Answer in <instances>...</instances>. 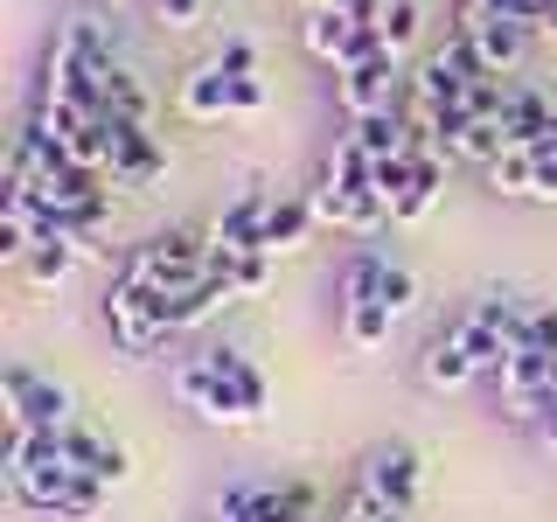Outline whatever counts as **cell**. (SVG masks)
<instances>
[{"instance_id":"16","label":"cell","mask_w":557,"mask_h":522,"mask_svg":"<svg viewBox=\"0 0 557 522\" xmlns=\"http://www.w3.org/2000/svg\"><path fill=\"white\" fill-rule=\"evenodd\" d=\"M202 356H209V370L231 383V397H237V405L251 411V418L272 405V383H265V370H258V362L244 356V348H202Z\"/></svg>"},{"instance_id":"17","label":"cell","mask_w":557,"mask_h":522,"mask_svg":"<svg viewBox=\"0 0 557 522\" xmlns=\"http://www.w3.org/2000/svg\"><path fill=\"white\" fill-rule=\"evenodd\" d=\"M313 223H321V216H313V202H307V196H278V202L265 209V251H272V258L300 251Z\"/></svg>"},{"instance_id":"26","label":"cell","mask_w":557,"mask_h":522,"mask_svg":"<svg viewBox=\"0 0 557 522\" xmlns=\"http://www.w3.org/2000/svg\"><path fill=\"white\" fill-rule=\"evenodd\" d=\"M481 174H487L495 196H530V188H536V161H530V153H502V161L481 167Z\"/></svg>"},{"instance_id":"30","label":"cell","mask_w":557,"mask_h":522,"mask_svg":"<svg viewBox=\"0 0 557 522\" xmlns=\"http://www.w3.org/2000/svg\"><path fill=\"white\" fill-rule=\"evenodd\" d=\"M530 321H536V341L550 356V390H557V307H530Z\"/></svg>"},{"instance_id":"8","label":"cell","mask_w":557,"mask_h":522,"mask_svg":"<svg viewBox=\"0 0 557 522\" xmlns=\"http://www.w3.org/2000/svg\"><path fill=\"white\" fill-rule=\"evenodd\" d=\"M112 126V161H104V174H112V188H147L153 174L168 167L161 139H153L147 126H133V119H104Z\"/></svg>"},{"instance_id":"21","label":"cell","mask_w":557,"mask_h":522,"mask_svg":"<svg viewBox=\"0 0 557 522\" xmlns=\"http://www.w3.org/2000/svg\"><path fill=\"white\" fill-rule=\"evenodd\" d=\"M446 153H432L425 147V161H418V182H411V196L397 202V223H418V216H432V209H440V196H446Z\"/></svg>"},{"instance_id":"2","label":"cell","mask_w":557,"mask_h":522,"mask_svg":"<svg viewBox=\"0 0 557 522\" xmlns=\"http://www.w3.org/2000/svg\"><path fill=\"white\" fill-rule=\"evenodd\" d=\"M216 272V237L196 231V223H182V231H161V237H147L139 251L126 258V272L119 278H133V286H147V293H188V286H202V278Z\"/></svg>"},{"instance_id":"28","label":"cell","mask_w":557,"mask_h":522,"mask_svg":"<svg viewBox=\"0 0 557 522\" xmlns=\"http://www.w3.org/2000/svg\"><path fill=\"white\" fill-rule=\"evenodd\" d=\"M376 300H383V307H391V313H397V321H405V313L418 307V278H411L405 265H391V272H383V293H376Z\"/></svg>"},{"instance_id":"14","label":"cell","mask_w":557,"mask_h":522,"mask_svg":"<svg viewBox=\"0 0 557 522\" xmlns=\"http://www.w3.org/2000/svg\"><path fill=\"white\" fill-rule=\"evenodd\" d=\"M57 446L77 460V474H91L98 487H119L133 474V460H126V446H112V439H98V432H84V425H63L57 432Z\"/></svg>"},{"instance_id":"29","label":"cell","mask_w":557,"mask_h":522,"mask_svg":"<svg viewBox=\"0 0 557 522\" xmlns=\"http://www.w3.org/2000/svg\"><path fill=\"white\" fill-rule=\"evenodd\" d=\"M530 161H536V188H530V202H557V133L544 139V147H530Z\"/></svg>"},{"instance_id":"6","label":"cell","mask_w":557,"mask_h":522,"mask_svg":"<svg viewBox=\"0 0 557 522\" xmlns=\"http://www.w3.org/2000/svg\"><path fill=\"white\" fill-rule=\"evenodd\" d=\"M335 104H342L348 119L391 112V104H397V57H391V49H376V57L335 70Z\"/></svg>"},{"instance_id":"20","label":"cell","mask_w":557,"mask_h":522,"mask_svg":"<svg viewBox=\"0 0 557 522\" xmlns=\"http://www.w3.org/2000/svg\"><path fill=\"white\" fill-rule=\"evenodd\" d=\"M104 119H133V126H147L153 119V91L133 77V70H104Z\"/></svg>"},{"instance_id":"10","label":"cell","mask_w":557,"mask_h":522,"mask_svg":"<svg viewBox=\"0 0 557 522\" xmlns=\"http://www.w3.org/2000/svg\"><path fill=\"white\" fill-rule=\"evenodd\" d=\"M362 487H370L376 501H391V509H418V452L411 446H376L370 467H362Z\"/></svg>"},{"instance_id":"24","label":"cell","mask_w":557,"mask_h":522,"mask_svg":"<svg viewBox=\"0 0 557 522\" xmlns=\"http://www.w3.org/2000/svg\"><path fill=\"white\" fill-rule=\"evenodd\" d=\"M418 22H425V14H418V0H391V8H383V22H376L383 49H391V57H405V49L418 42Z\"/></svg>"},{"instance_id":"19","label":"cell","mask_w":557,"mask_h":522,"mask_svg":"<svg viewBox=\"0 0 557 522\" xmlns=\"http://www.w3.org/2000/svg\"><path fill=\"white\" fill-rule=\"evenodd\" d=\"M104 188H112V174H98V167H84V161H57L42 174V196L49 202H98Z\"/></svg>"},{"instance_id":"27","label":"cell","mask_w":557,"mask_h":522,"mask_svg":"<svg viewBox=\"0 0 557 522\" xmlns=\"http://www.w3.org/2000/svg\"><path fill=\"white\" fill-rule=\"evenodd\" d=\"M98 509H104V487H98V481H77V487L57 501V522H98Z\"/></svg>"},{"instance_id":"5","label":"cell","mask_w":557,"mask_h":522,"mask_svg":"<svg viewBox=\"0 0 557 522\" xmlns=\"http://www.w3.org/2000/svg\"><path fill=\"white\" fill-rule=\"evenodd\" d=\"M0 397H8V432H49V439H57L70 425V390L49 383V376H35V370H22V362L0 370Z\"/></svg>"},{"instance_id":"34","label":"cell","mask_w":557,"mask_h":522,"mask_svg":"<svg viewBox=\"0 0 557 522\" xmlns=\"http://www.w3.org/2000/svg\"><path fill=\"white\" fill-rule=\"evenodd\" d=\"M536 35H544V42H557V0H544V14H536Z\"/></svg>"},{"instance_id":"15","label":"cell","mask_w":557,"mask_h":522,"mask_svg":"<svg viewBox=\"0 0 557 522\" xmlns=\"http://www.w3.org/2000/svg\"><path fill=\"white\" fill-rule=\"evenodd\" d=\"M481 370H474V356H467V341H460V327H440V335L425 341V383L432 390H467V383H474Z\"/></svg>"},{"instance_id":"33","label":"cell","mask_w":557,"mask_h":522,"mask_svg":"<svg viewBox=\"0 0 557 522\" xmlns=\"http://www.w3.org/2000/svg\"><path fill=\"white\" fill-rule=\"evenodd\" d=\"M153 8H161L168 28H196L202 22V0H153Z\"/></svg>"},{"instance_id":"25","label":"cell","mask_w":557,"mask_h":522,"mask_svg":"<svg viewBox=\"0 0 557 522\" xmlns=\"http://www.w3.org/2000/svg\"><path fill=\"white\" fill-rule=\"evenodd\" d=\"M223 272H231V286H237V300H258V293L272 286V265L278 258H265V251H251V258H216Z\"/></svg>"},{"instance_id":"13","label":"cell","mask_w":557,"mask_h":522,"mask_svg":"<svg viewBox=\"0 0 557 522\" xmlns=\"http://www.w3.org/2000/svg\"><path fill=\"white\" fill-rule=\"evenodd\" d=\"M237 91H244V77H231V70L209 57L182 77V112L188 119H223V112H237Z\"/></svg>"},{"instance_id":"7","label":"cell","mask_w":557,"mask_h":522,"mask_svg":"<svg viewBox=\"0 0 557 522\" xmlns=\"http://www.w3.org/2000/svg\"><path fill=\"white\" fill-rule=\"evenodd\" d=\"M174 397H182L196 418H209V425H251V411L231 397V383H223L216 370H209V356L196 362H174Z\"/></svg>"},{"instance_id":"31","label":"cell","mask_w":557,"mask_h":522,"mask_svg":"<svg viewBox=\"0 0 557 522\" xmlns=\"http://www.w3.org/2000/svg\"><path fill=\"white\" fill-rule=\"evenodd\" d=\"M216 63L231 70V77H251V70H258V42H223V49H216Z\"/></svg>"},{"instance_id":"4","label":"cell","mask_w":557,"mask_h":522,"mask_svg":"<svg viewBox=\"0 0 557 522\" xmlns=\"http://www.w3.org/2000/svg\"><path fill=\"white\" fill-rule=\"evenodd\" d=\"M495 383H502V411L522 418V425H530L536 405L550 397V356H544V341H536V321H530V313H522V327H516L509 356H502Z\"/></svg>"},{"instance_id":"35","label":"cell","mask_w":557,"mask_h":522,"mask_svg":"<svg viewBox=\"0 0 557 522\" xmlns=\"http://www.w3.org/2000/svg\"><path fill=\"white\" fill-rule=\"evenodd\" d=\"M502 0H460V14H495Z\"/></svg>"},{"instance_id":"9","label":"cell","mask_w":557,"mask_h":522,"mask_svg":"<svg viewBox=\"0 0 557 522\" xmlns=\"http://www.w3.org/2000/svg\"><path fill=\"white\" fill-rule=\"evenodd\" d=\"M265 209H272L265 188H244V196L223 209L216 223H209V237H216V258H251V251H265ZM265 258H272V251H265Z\"/></svg>"},{"instance_id":"1","label":"cell","mask_w":557,"mask_h":522,"mask_svg":"<svg viewBox=\"0 0 557 522\" xmlns=\"http://www.w3.org/2000/svg\"><path fill=\"white\" fill-rule=\"evenodd\" d=\"M307 202H313V216H321V223L356 231V237H370V231L391 223V202L376 196V161L356 147V139H342V147L327 153V167H321V182L307 188Z\"/></svg>"},{"instance_id":"12","label":"cell","mask_w":557,"mask_h":522,"mask_svg":"<svg viewBox=\"0 0 557 522\" xmlns=\"http://www.w3.org/2000/svg\"><path fill=\"white\" fill-rule=\"evenodd\" d=\"M467 28H474V42H481V57H487V70H516L522 57H530V42H536V28H522L516 14H460Z\"/></svg>"},{"instance_id":"32","label":"cell","mask_w":557,"mask_h":522,"mask_svg":"<svg viewBox=\"0 0 557 522\" xmlns=\"http://www.w3.org/2000/svg\"><path fill=\"white\" fill-rule=\"evenodd\" d=\"M530 432H536V446H544V452H557V390L544 397V405H536V418H530Z\"/></svg>"},{"instance_id":"3","label":"cell","mask_w":557,"mask_h":522,"mask_svg":"<svg viewBox=\"0 0 557 522\" xmlns=\"http://www.w3.org/2000/svg\"><path fill=\"white\" fill-rule=\"evenodd\" d=\"M104 327H112L119 356H133V362L161 356V341H168V327H161V293L133 286V278H112V286H104Z\"/></svg>"},{"instance_id":"22","label":"cell","mask_w":557,"mask_h":522,"mask_svg":"<svg viewBox=\"0 0 557 522\" xmlns=\"http://www.w3.org/2000/svg\"><path fill=\"white\" fill-rule=\"evenodd\" d=\"M383 272H391V258H376V251H356V258H348V272H342V313L362 307V300H376V293H383Z\"/></svg>"},{"instance_id":"23","label":"cell","mask_w":557,"mask_h":522,"mask_svg":"<svg viewBox=\"0 0 557 522\" xmlns=\"http://www.w3.org/2000/svg\"><path fill=\"white\" fill-rule=\"evenodd\" d=\"M391 327H397V313L383 307V300H362V307L342 313V335L356 341V348H383V341H391Z\"/></svg>"},{"instance_id":"11","label":"cell","mask_w":557,"mask_h":522,"mask_svg":"<svg viewBox=\"0 0 557 522\" xmlns=\"http://www.w3.org/2000/svg\"><path fill=\"white\" fill-rule=\"evenodd\" d=\"M495 126H502V139H509V153H530V147H544V139L557 133V104L544 91H522V84H516V91L502 98Z\"/></svg>"},{"instance_id":"18","label":"cell","mask_w":557,"mask_h":522,"mask_svg":"<svg viewBox=\"0 0 557 522\" xmlns=\"http://www.w3.org/2000/svg\"><path fill=\"white\" fill-rule=\"evenodd\" d=\"M84 265V251L70 237H35V251L22 258V272H28V286H63L70 272Z\"/></svg>"}]
</instances>
